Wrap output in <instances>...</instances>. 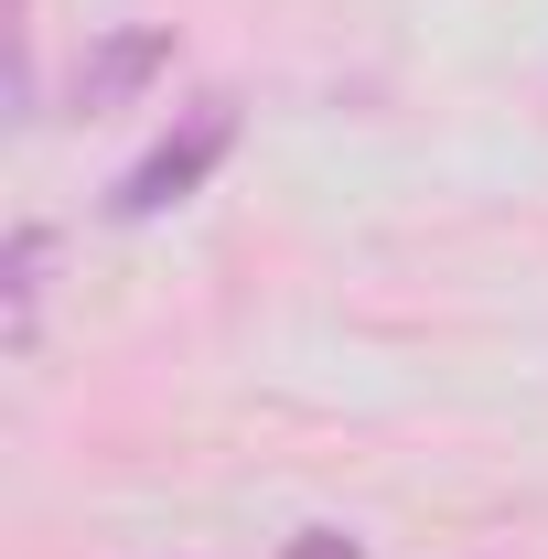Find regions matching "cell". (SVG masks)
<instances>
[{"mask_svg":"<svg viewBox=\"0 0 548 559\" xmlns=\"http://www.w3.org/2000/svg\"><path fill=\"white\" fill-rule=\"evenodd\" d=\"M237 151V97H194V119L172 140H151L130 173H119V194H108V215L119 226H140V215H172L183 194H205V173Z\"/></svg>","mask_w":548,"mask_h":559,"instance_id":"1","label":"cell"},{"mask_svg":"<svg viewBox=\"0 0 548 559\" xmlns=\"http://www.w3.org/2000/svg\"><path fill=\"white\" fill-rule=\"evenodd\" d=\"M162 66H172V22H119L108 44H86V66H75V108H86V119H97V108H130Z\"/></svg>","mask_w":548,"mask_h":559,"instance_id":"2","label":"cell"},{"mask_svg":"<svg viewBox=\"0 0 548 559\" xmlns=\"http://www.w3.org/2000/svg\"><path fill=\"white\" fill-rule=\"evenodd\" d=\"M279 559H355V538H334V527H312V538H290Z\"/></svg>","mask_w":548,"mask_h":559,"instance_id":"3","label":"cell"}]
</instances>
